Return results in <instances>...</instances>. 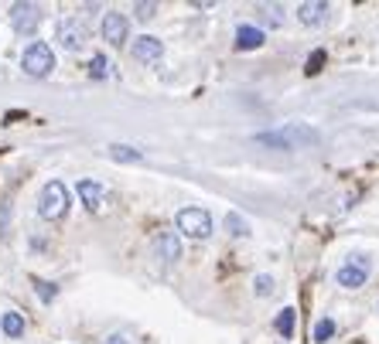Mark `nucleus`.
Returning a JSON list of instances; mask_svg holds the SVG:
<instances>
[{
	"label": "nucleus",
	"mask_w": 379,
	"mask_h": 344,
	"mask_svg": "<svg viewBox=\"0 0 379 344\" xmlns=\"http://www.w3.org/2000/svg\"><path fill=\"white\" fill-rule=\"evenodd\" d=\"M38 293H41V300H51L55 297V286L51 283H38Z\"/></svg>",
	"instance_id": "24"
},
{
	"label": "nucleus",
	"mask_w": 379,
	"mask_h": 344,
	"mask_svg": "<svg viewBox=\"0 0 379 344\" xmlns=\"http://www.w3.org/2000/svg\"><path fill=\"white\" fill-rule=\"evenodd\" d=\"M21 65H24V72H28L31 78H45L48 72L55 68V55H51V48H48L45 41H34V45L24 48Z\"/></svg>",
	"instance_id": "4"
},
{
	"label": "nucleus",
	"mask_w": 379,
	"mask_h": 344,
	"mask_svg": "<svg viewBox=\"0 0 379 344\" xmlns=\"http://www.w3.org/2000/svg\"><path fill=\"white\" fill-rule=\"evenodd\" d=\"M174 225H178V232L188 235V239H208L212 235V215L206 208H181Z\"/></svg>",
	"instance_id": "3"
},
{
	"label": "nucleus",
	"mask_w": 379,
	"mask_h": 344,
	"mask_svg": "<svg viewBox=\"0 0 379 344\" xmlns=\"http://www.w3.org/2000/svg\"><path fill=\"white\" fill-rule=\"evenodd\" d=\"M0 328H4L7 338H21V334H24V317H21L17 311H7L4 313V320H0Z\"/></svg>",
	"instance_id": "14"
},
{
	"label": "nucleus",
	"mask_w": 379,
	"mask_h": 344,
	"mask_svg": "<svg viewBox=\"0 0 379 344\" xmlns=\"http://www.w3.org/2000/svg\"><path fill=\"white\" fill-rule=\"evenodd\" d=\"M325 14H328V4H321V0H308V4H300L298 7V21L300 24H321L325 21Z\"/></svg>",
	"instance_id": "10"
},
{
	"label": "nucleus",
	"mask_w": 379,
	"mask_h": 344,
	"mask_svg": "<svg viewBox=\"0 0 379 344\" xmlns=\"http://www.w3.org/2000/svg\"><path fill=\"white\" fill-rule=\"evenodd\" d=\"M338 286H345V290H359V286H365V280H369V259L365 256H352L345 266L338 269Z\"/></svg>",
	"instance_id": "5"
},
{
	"label": "nucleus",
	"mask_w": 379,
	"mask_h": 344,
	"mask_svg": "<svg viewBox=\"0 0 379 344\" xmlns=\"http://www.w3.org/2000/svg\"><path fill=\"white\" fill-rule=\"evenodd\" d=\"M106 344H126V338H120V334H113V338H110Z\"/></svg>",
	"instance_id": "25"
},
{
	"label": "nucleus",
	"mask_w": 379,
	"mask_h": 344,
	"mask_svg": "<svg viewBox=\"0 0 379 344\" xmlns=\"http://www.w3.org/2000/svg\"><path fill=\"white\" fill-rule=\"evenodd\" d=\"M79 198L89 212H99V204H103V188H99L96 181H79Z\"/></svg>",
	"instance_id": "13"
},
{
	"label": "nucleus",
	"mask_w": 379,
	"mask_h": 344,
	"mask_svg": "<svg viewBox=\"0 0 379 344\" xmlns=\"http://www.w3.org/2000/svg\"><path fill=\"white\" fill-rule=\"evenodd\" d=\"M161 55H164V45H161V38H137L133 41V58L137 62H143V65H151V62H158Z\"/></svg>",
	"instance_id": "9"
},
{
	"label": "nucleus",
	"mask_w": 379,
	"mask_h": 344,
	"mask_svg": "<svg viewBox=\"0 0 379 344\" xmlns=\"http://www.w3.org/2000/svg\"><path fill=\"white\" fill-rule=\"evenodd\" d=\"M263 45V31L253 28V24H239L236 28V48L239 51H253V48Z\"/></svg>",
	"instance_id": "11"
},
{
	"label": "nucleus",
	"mask_w": 379,
	"mask_h": 344,
	"mask_svg": "<svg viewBox=\"0 0 379 344\" xmlns=\"http://www.w3.org/2000/svg\"><path fill=\"white\" fill-rule=\"evenodd\" d=\"M126 31H130V21H126L123 14H116V11H110V14L103 17V38L110 41V45H123L126 41Z\"/></svg>",
	"instance_id": "8"
},
{
	"label": "nucleus",
	"mask_w": 379,
	"mask_h": 344,
	"mask_svg": "<svg viewBox=\"0 0 379 344\" xmlns=\"http://www.w3.org/2000/svg\"><path fill=\"white\" fill-rule=\"evenodd\" d=\"M89 72H93V78H106V75H110V58H106V55H93Z\"/></svg>",
	"instance_id": "18"
},
{
	"label": "nucleus",
	"mask_w": 379,
	"mask_h": 344,
	"mask_svg": "<svg viewBox=\"0 0 379 344\" xmlns=\"http://www.w3.org/2000/svg\"><path fill=\"white\" fill-rule=\"evenodd\" d=\"M267 293H273V276H256V297H267Z\"/></svg>",
	"instance_id": "21"
},
{
	"label": "nucleus",
	"mask_w": 379,
	"mask_h": 344,
	"mask_svg": "<svg viewBox=\"0 0 379 344\" xmlns=\"http://www.w3.org/2000/svg\"><path fill=\"white\" fill-rule=\"evenodd\" d=\"M154 11H158V4H137V7H133V14L141 17V21H151Z\"/></svg>",
	"instance_id": "23"
},
{
	"label": "nucleus",
	"mask_w": 379,
	"mask_h": 344,
	"mask_svg": "<svg viewBox=\"0 0 379 344\" xmlns=\"http://www.w3.org/2000/svg\"><path fill=\"white\" fill-rule=\"evenodd\" d=\"M294 313L298 311H281V317H277V330H281V338H294Z\"/></svg>",
	"instance_id": "17"
},
{
	"label": "nucleus",
	"mask_w": 379,
	"mask_h": 344,
	"mask_svg": "<svg viewBox=\"0 0 379 344\" xmlns=\"http://www.w3.org/2000/svg\"><path fill=\"white\" fill-rule=\"evenodd\" d=\"M321 65H325V51L318 48L315 55L308 58V75H318V72H321Z\"/></svg>",
	"instance_id": "22"
},
{
	"label": "nucleus",
	"mask_w": 379,
	"mask_h": 344,
	"mask_svg": "<svg viewBox=\"0 0 379 344\" xmlns=\"http://www.w3.org/2000/svg\"><path fill=\"white\" fill-rule=\"evenodd\" d=\"M11 24H14L17 34H34L38 24H41L38 4H14V7H11Z\"/></svg>",
	"instance_id": "6"
},
{
	"label": "nucleus",
	"mask_w": 379,
	"mask_h": 344,
	"mask_svg": "<svg viewBox=\"0 0 379 344\" xmlns=\"http://www.w3.org/2000/svg\"><path fill=\"white\" fill-rule=\"evenodd\" d=\"M260 21L270 24V28H281V21H284V17H281V7H260Z\"/></svg>",
	"instance_id": "19"
},
{
	"label": "nucleus",
	"mask_w": 379,
	"mask_h": 344,
	"mask_svg": "<svg viewBox=\"0 0 379 344\" xmlns=\"http://www.w3.org/2000/svg\"><path fill=\"white\" fill-rule=\"evenodd\" d=\"M86 38H89V31H86V24L82 21H62L59 24V45L65 48V51H79V48H86Z\"/></svg>",
	"instance_id": "7"
},
{
	"label": "nucleus",
	"mask_w": 379,
	"mask_h": 344,
	"mask_svg": "<svg viewBox=\"0 0 379 344\" xmlns=\"http://www.w3.org/2000/svg\"><path fill=\"white\" fill-rule=\"evenodd\" d=\"M226 225H229V232H233V235H246V232H250V229H246V219H239L236 212H229V215H226Z\"/></svg>",
	"instance_id": "20"
},
{
	"label": "nucleus",
	"mask_w": 379,
	"mask_h": 344,
	"mask_svg": "<svg viewBox=\"0 0 379 344\" xmlns=\"http://www.w3.org/2000/svg\"><path fill=\"white\" fill-rule=\"evenodd\" d=\"M318 140V133L311 130V126H281V130H273V133H260L256 137V143H267V147H273V150H294V147H311V143Z\"/></svg>",
	"instance_id": "1"
},
{
	"label": "nucleus",
	"mask_w": 379,
	"mask_h": 344,
	"mask_svg": "<svg viewBox=\"0 0 379 344\" xmlns=\"http://www.w3.org/2000/svg\"><path fill=\"white\" fill-rule=\"evenodd\" d=\"M335 338V320L332 317H321L315 324V344H325V341H332Z\"/></svg>",
	"instance_id": "16"
},
{
	"label": "nucleus",
	"mask_w": 379,
	"mask_h": 344,
	"mask_svg": "<svg viewBox=\"0 0 379 344\" xmlns=\"http://www.w3.org/2000/svg\"><path fill=\"white\" fill-rule=\"evenodd\" d=\"M110 157H113V160H120V164H137V160H141V150L116 143V147H110Z\"/></svg>",
	"instance_id": "15"
},
{
	"label": "nucleus",
	"mask_w": 379,
	"mask_h": 344,
	"mask_svg": "<svg viewBox=\"0 0 379 344\" xmlns=\"http://www.w3.org/2000/svg\"><path fill=\"white\" fill-rule=\"evenodd\" d=\"M38 215L48 221H62L69 215V188L62 181H48L38 198Z\"/></svg>",
	"instance_id": "2"
},
{
	"label": "nucleus",
	"mask_w": 379,
	"mask_h": 344,
	"mask_svg": "<svg viewBox=\"0 0 379 344\" xmlns=\"http://www.w3.org/2000/svg\"><path fill=\"white\" fill-rule=\"evenodd\" d=\"M154 249H158V256L164 259V263H174V259L181 256V242H178V235L174 232H164V235H158Z\"/></svg>",
	"instance_id": "12"
}]
</instances>
